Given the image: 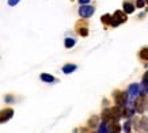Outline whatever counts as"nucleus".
Returning <instances> with one entry per match:
<instances>
[{"label":"nucleus","mask_w":148,"mask_h":133,"mask_svg":"<svg viewBox=\"0 0 148 133\" xmlns=\"http://www.w3.org/2000/svg\"><path fill=\"white\" fill-rule=\"evenodd\" d=\"M121 107L116 106V107H111V109H105L102 111V120L103 122H110V121H118L120 117H121Z\"/></svg>","instance_id":"f257e3e1"},{"label":"nucleus","mask_w":148,"mask_h":133,"mask_svg":"<svg viewBox=\"0 0 148 133\" xmlns=\"http://www.w3.org/2000/svg\"><path fill=\"white\" fill-rule=\"evenodd\" d=\"M147 109H148V98L145 94H141L140 97L136 98V101H135V111L144 113Z\"/></svg>","instance_id":"f03ea898"},{"label":"nucleus","mask_w":148,"mask_h":133,"mask_svg":"<svg viewBox=\"0 0 148 133\" xmlns=\"http://www.w3.org/2000/svg\"><path fill=\"white\" fill-rule=\"evenodd\" d=\"M126 19H128V16H126V14L122 11H116L114 12V15L111 16V26H118L120 23H125L126 22Z\"/></svg>","instance_id":"7ed1b4c3"},{"label":"nucleus","mask_w":148,"mask_h":133,"mask_svg":"<svg viewBox=\"0 0 148 133\" xmlns=\"http://www.w3.org/2000/svg\"><path fill=\"white\" fill-rule=\"evenodd\" d=\"M126 98H128V94L125 92V91H116L114 92V99H116V103H117V106H124V105H126Z\"/></svg>","instance_id":"20e7f679"},{"label":"nucleus","mask_w":148,"mask_h":133,"mask_svg":"<svg viewBox=\"0 0 148 133\" xmlns=\"http://www.w3.org/2000/svg\"><path fill=\"white\" fill-rule=\"evenodd\" d=\"M93 14H94V7L91 6H82L79 8V15L82 18H90V16H93Z\"/></svg>","instance_id":"39448f33"},{"label":"nucleus","mask_w":148,"mask_h":133,"mask_svg":"<svg viewBox=\"0 0 148 133\" xmlns=\"http://www.w3.org/2000/svg\"><path fill=\"white\" fill-rule=\"evenodd\" d=\"M12 115H14V110H12V109L0 110V124H1V122L8 121V120H10Z\"/></svg>","instance_id":"423d86ee"},{"label":"nucleus","mask_w":148,"mask_h":133,"mask_svg":"<svg viewBox=\"0 0 148 133\" xmlns=\"http://www.w3.org/2000/svg\"><path fill=\"white\" fill-rule=\"evenodd\" d=\"M76 30H78V33L83 37L88 36V27H87L86 22H78V23H76Z\"/></svg>","instance_id":"0eeeda50"},{"label":"nucleus","mask_w":148,"mask_h":133,"mask_svg":"<svg viewBox=\"0 0 148 133\" xmlns=\"http://www.w3.org/2000/svg\"><path fill=\"white\" fill-rule=\"evenodd\" d=\"M139 92H140V86L139 84H130L128 91H126V94L132 98H136L139 95Z\"/></svg>","instance_id":"6e6552de"},{"label":"nucleus","mask_w":148,"mask_h":133,"mask_svg":"<svg viewBox=\"0 0 148 133\" xmlns=\"http://www.w3.org/2000/svg\"><path fill=\"white\" fill-rule=\"evenodd\" d=\"M135 11V4L130 1H124V12L125 14H132Z\"/></svg>","instance_id":"1a4fd4ad"},{"label":"nucleus","mask_w":148,"mask_h":133,"mask_svg":"<svg viewBox=\"0 0 148 133\" xmlns=\"http://www.w3.org/2000/svg\"><path fill=\"white\" fill-rule=\"evenodd\" d=\"M75 69H76V65L75 64H67V65H64V68H62V72L71 73V72H74Z\"/></svg>","instance_id":"9d476101"},{"label":"nucleus","mask_w":148,"mask_h":133,"mask_svg":"<svg viewBox=\"0 0 148 133\" xmlns=\"http://www.w3.org/2000/svg\"><path fill=\"white\" fill-rule=\"evenodd\" d=\"M139 56H140V59H141V60L148 61V48L140 49V52H139Z\"/></svg>","instance_id":"9b49d317"},{"label":"nucleus","mask_w":148,"mask_h":133,"mask_svg":"<svg viewBox=\"0 0 148 133\" xmlns=\"http://www.w3.org/2000/svg\"><path fill=\"white\" fill-rule=\"evenodd\" d=\"M41 80L52 83V82H55V78H53L52 75H49V73H41Z\"/></svg>","instance_id":"f8f14e48"},{"label":"nucleus","mask_w":148,"mask_h":133,"mask_svg":"<svg viewBox=\"0 0 148 133\" xmlns=\"http://www.w3.org/2000/svg\"><path fill=\"white\" fill-rule=\"evenodd\" d=\"M133 113H135V110L126 109V107L121 110V115H124V117H130V115H133Z\"/></svg>","instance_id":"ddd939ff"},{"label":"nucleus","mask_w":148,"mask_h":133,"mask_svg":"<svg viewBox=\"0 0 148 133\" xmlns=\"http://www.w3.org/2000/svg\"><path fill=\"white\" fill-rule=\"evenodd\" d=\"M141 129L144 132L148 133V118L147 117H143L141 118Z\"/></svg>","instance_id":"4468645a"},{"label":"nucleus","mask_w":148,"mask_h":133,"mask_svg":"<svg viewBox=\"0 0 148 133\" xmlns=\"http://www.w3.org/2000/svg\"><path fill=\"white\" fill-rule=\"evenodd\" d=\"M88 125L91 128H95L97 125H98V117L97 115H94V117H91L90 118V122H88Z\"/></svg>","instance_id":"2eb2a0df"},{"label":"nucleus","mask_w":148,"mask_h":133,"mask_svg":"<svg viewBox=\"0 0 148 133\" xmlns=\"http://www.w3.org/2000/svg\"><path fill=\"white\" fill-rule=\"evenodd\" d=\"M109 132L110 133H120V125H118L117 122L113 124V125L110 126V129H109Z\"/></svg>","instance_id":"dca6fc26"},{"label":"nucleus","mask_w":148,"mask_h":133,"mask_svg":"<svg viewBox=\"0 0 148 133\" xmlns=\"http://www.w3.org/2000/svg\"><path fill=\"white\" fill-rule=\"evenodd\" d=\"M101 20H102V23L110 24L111 23V15H103V16L101 18Z\"/></svg>","instance_id":"f3484780"},{"label":"nucleus","mask_w":148,"mask_h":133,"mask_svg":"<svg viewBox=\"0 0 148 133\" xmlns=\"http://www.w3.org/2000/svg\"><path fill=\"white\" fill-rule=\"evenodd\" d=\"M64 43H65V48H72V46L75 45V40H72V38H67Z\"/></svg>","instance_id":"a211bd4d"},{"label":"nucleus","mask_w":148,"mask_h":133,"mask_svg":"<svg viewBox=\"0 0 148 133\" xmlns=\"http://www.w3.org/2000/svg\"><path fill=\"white\" fill-rule=\"evenodd\" d=\"M98 133H107V126H106V122H102V124H101Z\"/></svg>","instance_id":"6ab92c4d"},{"label":"nucleus","mask_w":148,"mask_h":133,"mask_svg":"<svg viewBox=\"0 0 148 133\" xmlns=\"http://www.w3.org/2000/svg\"><path fill=\"white\" fill-rule=\"evenodd\" d=\"M124 130H125V133H130V122L129 121L125 122V125H124Z\"/></svg>","instance_id":"aec40b11"},{"label":"nucleus","mask_w":148,"mask_h":133,"mask_svg":"<svg viewBox=\"0 0 148 133\" xmlns=\"http://www.w3.org/2000/svg\"><path fill=\"white\" fill-rule=\"evenodd\" d=\"M144 4H145V1H144V0H137L136 7H137V8H143V7H144Z\"/></svg>","instance_id":"412c9836"},{"label":"nucleus","mask_w":148,"mask_h":133,"mask_svg":"<svg viewBox=\"0 0 148 133\" xmlns=\"http://www.w3.org/2000/svg\"><path fill=\"white\" fill-rule=\"evenodd\" d=\"M20 0H8V4L10 6H15V4H18Z\"/></svg>","instance_id":"4be33fe9"},{"label":"nucleus","mask_w":148,"mask_h":133,"mask_svg":"<svg viewBox=\"0 0 148 133\" xmlns=\"http://www.w3.org/2000/svg\"><path fill=\"white\" fill-rule=\"evenodd\" d=\"M88 1H90V0H79V3H80V4H83V6H86Z\"/></svg>","instance_id":"5701e85b"},{"label":"nucleus","mask_w":148,"mask_h":133,"mask_svg":"<svg viewBox=\"0 0 148 133\" xmlns=\"http://www.w3.org/2000/svg\"><path fill=\"white\" fill-rule=\"evenodd\" d=\"M6 101H7V102H12V97H10V95H8Z\"/></svg>","instance_id":"b1692460"},{"label":"nucleus","mask_w":148,"mask_h":133,"mask_svg":"<svg viewBox=\"0 0 148 133\" xmlns=\"http://www.w3.org/2000/svg\"><path fill=\"white\" fill-rule=\"evenodd\" d=\"M144 1H145V3H148V0H144Z\"/></svg>","instance_id":"393cba45"}]
</instances>
